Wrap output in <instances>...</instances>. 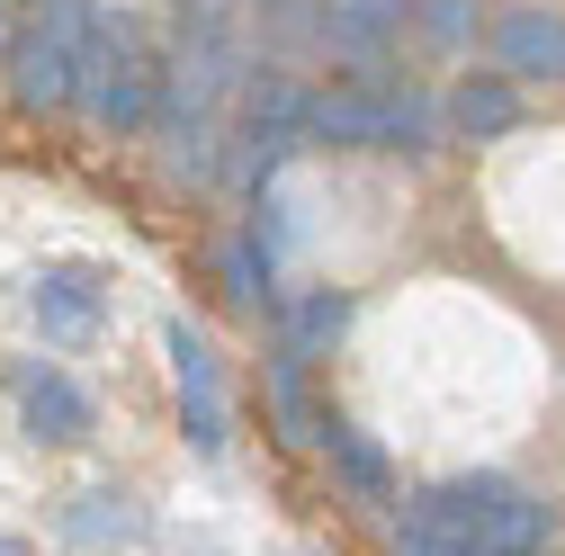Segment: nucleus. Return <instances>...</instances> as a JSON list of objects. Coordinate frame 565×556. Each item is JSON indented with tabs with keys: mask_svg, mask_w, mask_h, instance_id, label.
I'll list each match as a JSON object with an SVG mask.
<instances>
[{
	"mask_svg": "<svg viewBox=\"0 0 565 556\" xmlns=\"http://www.w3.org/2000/svg\"><path fill=\"white\" fill-rule=\"evenodd\" d=\"M28 306H36V323H45V341L54 351H73V341H90L99 332V314H108V288H99V269H82V260H54L36 288H28Z\"/></svg>",
	"mask_w": 565,
	"mask_h": 556,
	"instance_id": "6",
	"label": "nucleus"
},
{
	"mask_svg": "<svg viewBox=\"0 0 565 556\" xmlns=\"http://www.w3.org/2000/svg\"><path fill=\"white\" fill-rule=\"evenodd\" d=\"M162 351H171V377H180L189 449H198V458H225L234 413H225V386H216V351H206V332H198V323H162Z\"/></svg>",
	"mask_w": 565,
	"mask_h": 556,
	"instance_id": "3",
	"label": "nucleus"
},
{
	"mask_svg": "<svg viewBox=\"0 0 565 556\" xmlns=\"http://www.w3.org/2000/svg\"><path fill=\"white\" fill-rule=\"evenodd\" d=\"M0 556H28V538H0Z\"/></svg>",
	"mask_w": 565,
	"mask_h": 556,
	"instance_id": "18",
	"label": "nucleus"
},
{
	"mask_svg": "<svg viewBox=\"0 0 565 556\" xmlns=\"http://www.w3.org/2000/svg\"><path fill=\"white\" fill-rule=\"evenodd\" d=\"M386 556H467V547L440 530V512H431V503L413 494L404 512H386Z\"/></svg>",
	"mask_w": 565,
	"mask_h": 556,
	"instance_id": "15",
	"label": "nucleus"
},
{
	"mask_svg": "<svg viewBox=\"0 0 565 556\" xmlns=\"http://www.w3.org/2000/svg\"><path fill=\"white\" fill-rule=\"evenodd\" d=\"M512 126H521L512 73H467L449 90V135H467V145H493V135H512Z\"/></svg>",
	"mask_w": 565,
	"mask_h": 556,
	"instance_id": "8",
	"label": "nucleus"
},
{
	"mask_svg": "<svg viewBox=\"0 0 565 556\" xmlns=\"http://www.w3.org/2000/svg\"><path fill=\"white\" fill-rule=\"evenodd\" d=\"M10 10H45V0H10Z\"/></svg>",
	"mask_w": 565,
	"mask_h": 556,
	"instance_id": "19",
	"label": "nucleus"
},
{
	"mask_svg": "<svg viewBox=\"0 0 565 556\" xmlns=\"http://www.w3.org/2000/svg\"><path fill=\"white\" fill-rule=\"evenodd\" d=\"M323 449H332L341 484H350V494H360V503H377V512H386V503L404 494V475H395V458H386V449H377L369 431H350V423H332V440H323Z\"/></svg>",
	"mask_w": 565,
	"mask_h": 556,
	"instance_id": "12",
	"label": "nucleus"
},
{
	"mask_svg": "<svg viewBox=\"0 0 565 556\" xmlns=\"http://www.w3.org/2000/svg\"><path fill=\"white\" fill-rule=\"evenodd\" d=\"M10 45H19V28H10V0H0V63H10Z\"/></svg>",
	"mask_w": 565,
	"mask_h": 556,
	"instance_id": "17",
	"label": "nucleus"
},
{
	"mask_svg": "<svg viewBox=\"0 0 565 556\" xmlns=\"http://www.w3.org/2000/svg\"><path fill=\"white\" fill-rule=\"evenodd\" d=\"M10 90L28 108H73L82 99V45L63 28H45V19H28L19 45H10Z\"/></svg>",
	"mask_w": 565,
	"mask_h": 556,
	"instance_id": "4",
	"label": "nucleus"
},
{
	"mask_svg": "<svg viewBox=\"0 0 565 556\" xmlns=\"http://www.w3.org/2000/svg\"><path fill=\"white\" fill-rule=\"evenodd\" d=\"M269 413H278V440H288V449L332 440V423H323L315 395H306V351H297V341H278V360H269Z\"/></svg>",
	"mask_w": 565,
	"mask_h": 556,
	"instance_id": "10",
	"label": "nucleus"
},
{
	"mask_svg": "<svg viewBox=\"0 0 565 556\" xmlns=\"http://www.w3.org/2000/svg\"><path fill=\"white\" fill-rule=\"evenodd\" d=\"M493 73L512 82H565V10L521 0V10L493 19Z\"/></svg>",
	"mask_w": 565,
	"mask_h": 556,
	"instance_id": "5",
	"label": "nucleus"
},
{
	"mask_svg": "<svg viewBox=\"0 0 565 556\" xmlns=\"http://www.w3.org/2000/svg\"><path fill=\"white\" fill-rule=\"evenodd\" d=\"M19 423H28V440H90V395L73 386V377H63V368H45V360H28L19 377Z\"/></svg>",
	"mask_w": 565,
	"mask_h": 556,
	"instance_id": "7",
	"label": "nucleus"
},
{
	"mask_svg": "<svg viewBox=\"0 0 565 556\" xmlns=\"http://www.w3.org/2000/svg\"><path fill=\"white\" fill-rule=\"evenodd\" d=\"M162 90H171V73L153 63V45L135 36V19L99 10L90 45H82V99H73V108H82L99 135H135V126H153Z\"/></svg>",
	"mask_w": 565,
	"mask_h": 556,
	"instance_id": "2",
	"label": "nucleus"
},
{
	"mask_svg": "<svg viewBox=\"0 0 565 556\" xmlns=\"http://www.w3.org/2000/svg\"><path fill=\"white\" fill-rule=\"evenodd\" d=\"M404 10L413 0H323V45L350 54V63H377L386 36L404 28Z\"/></svg>",
	"mask_w": 565,
	"mask_h": 556,
	"instance_id": "9",
	"label": "nucleus"
},
{
	"mask_svg": "<svg viewBox=\"0 0 565 556\" xmlns=\"http://www.w3.org/2000/svg\"><path fill=\"white\" fill-rule=\"evenodd\" d=\"M63 538L90 547V556H108V547H135V538H145V512H135V494H73Z\"/></svg>",
	"mask_w": 565,
	"mask_h": 556,
	"instance_id": "11",
	"label": "nucleus"
},
{
	"mask_svg": "<svg viewBox=\"0 0 565 556\" xmlns=\"http://www.w3.org/2000/svg\"><path fill=\"white\" fill-rule=\"evenodd\" d=\"M422 503L440 512V530L467 556H547V538H556L547 503L530 494V484H512V475H449Z\"/></svg>",
	"mask_w": 565,
	"mask_h": 556,
	"instance_id": "1",
	"label": "nucleus"
},
{
	"mask_svg": "<svg viewBox=\"0 0 565 556\" xmlns=\"http://www.w3.org/2000/svg\"><path fill=\"white\" fill-rule=\"evenodd\" d=\"M413 19L431 45H467L476 36V0H413Z\"/></svg>",
	"mask_w": 565,
	"mask_h": 556,
	"instance_id": "16",
	"label": "nucleus"
},
{
	"mask_svg": "<svg viewBox=\"0 0 565 556\" xmlns=\"http://www.w3.org/2000/svg\"><path fill=\"white\" fill-rule=\"evenodd\" d=\"M216 278H225V297L252 306V314H260V306H269V314L288 306V297H278V260L260 252V234H225V243H216Z\"/></svg>",
	"mask_w": 565,
	"mask_h": 556,
	"instance_id": "13",
	"label": "nucleus"
},
{
	"mask_svg": "<svg viewBox=\"0 0 565 556\" xmlns=\"http://www.w3.org/2000/svg\"><path fill=\"white\" fill-rule=\"evenodd\" d=\"M350 332V288H306L297 306H278V341H297V351H332V341Z\"/></svg>",
	"mask_w": 565,
	"mask_h": 556,
	"instance_id": "14",
	"label": "nucleus"
}]
</instances>
